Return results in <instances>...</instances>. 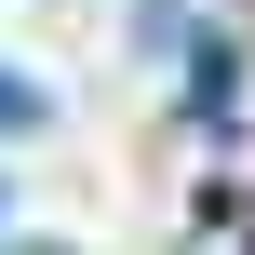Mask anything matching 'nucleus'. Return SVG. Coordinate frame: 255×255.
<instances>
[{
  "label": "nucleus",
  "mask_w": 255,
  "mask_h": 255,
  "mask_svg": "<svg viewBox=\"0 0 255 255\" xmlns=\"http://www.w3.org/2000/svg\"><path fill=\"white\" fill-rule=\"evenodd\" d=\"M13 134H40V81H27V67H0V148H13Z\"/></svg>",
  "instance_id": "obj_1"
}]
</instances>
